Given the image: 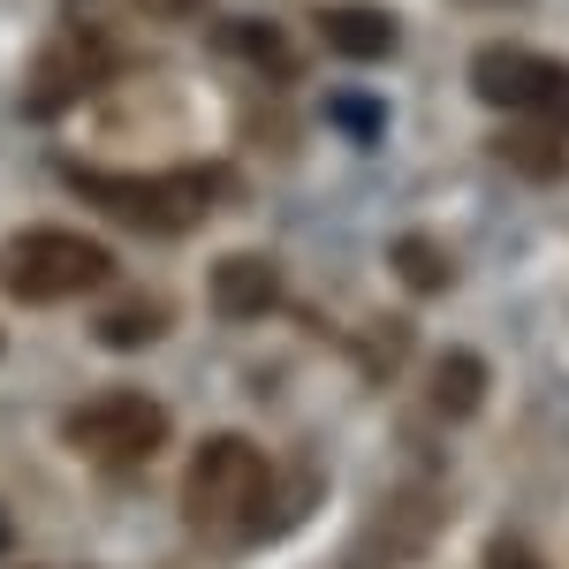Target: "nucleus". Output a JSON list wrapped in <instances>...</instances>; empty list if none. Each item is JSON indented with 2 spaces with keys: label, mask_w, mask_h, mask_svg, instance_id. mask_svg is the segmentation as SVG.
Masks as SVG:
<instances>
[{
  "label": "nucleus",
  "mask_w": 569,
  "mask_h": 569,
  "mask_svg": "<svg viewBox=\"0 0 569 569\" xmlns=\"http://www.w3.org/2000/svg\"><path fill=\"white\" fill-rule=\"evenodd\" d=\"M69 190L99 206L107 220H122L137 236H190L198 220L228 198L220 168H144V176H99L91 160H69Z\"/></svg>",
  "instance_id": "obj_1"
},
{
  "label": "nucleus",
  "mask_w": 569,
  "mask_h": 569,
  "mask_svg": "<svg viewBox=\"0 0 569 569\" xmlns=\"http://www.w3.org/2000/svg\"><path fill=\"white\" fill-rule=\"evenodd\" d=\"M182 517L190 531H259L273 517V463H266L259 440L243 433H213L198 440V456H190V471H182Z\"/></svg>",
  "instance_id": "obj_2"
},
{
  "label": "nucleus",
  "mask_w": 569,
  "mask_h": 569,
  "mask_svg": "<svg viewBox=\"0 0 569 569\" xmlns=\"http://www.w3.org/2000/svg\"><path fill=\"white\" fill-rule=\"evenodd\" d=\"M0 289L16 305H69L91 289H114V251L77 228H16L0 243Z\"/></svg>",
  "instance_id": "obj_3"
},
{
  "label": "nucleus",
  "mask_w": 569,
  "mask_h": 569,
  "mask_svg": "<svg viewBox=\"0 0 569 569\" xmlns=\"http://www.w3.org/2000/svg\"><path fill=\"white\" fill-rule=\"evenodd\" d=\"M61 440H69L77 456H91L99 471H130V463H144V456H160V440H168V410H160L144 388H114V395L77 402L69 426H61Z\"/></svg>",
  "instance_id": "obj_4"
},
{
  "label": "nucleus",
  "mask_w": 569,
  "mask_h": 569,
  "mask_svg": "<svg viewBox=\"0 0 569 569\" xmlns=\"http://www.w3.org/2000/svg\"><path fill=\"white\" fill-rule=\"evenodd\" d=\"M471 91L486 107L539 122V130H569V61H547L531 46H486L471 61Z\"/></svg>",
  "instance_id": "obj_5"
},
{
  "label": "nucleus",
  "mask_w": 569,
  "mask_h": 569,
  "mask_svg": "<svg viewBox=\"0 0 569 569\" xmlns=\"http://www.w3.org/2000/svg\"><path fill=\"white\" fill-rule=\"evenodd\" d=\"M206 289H213L220 319H266V311L281 305V266L266 259V251H228V259H213Z\"/></svg>",
  "instance_id": "obj_6"
},
{
  "label": "nucleus",
  "mask_w": 569,
  "mask_h": 569,
  "mask_svg": "<svg viewBox=\"0 0 569 569\" xmlns=\"http://www.w3.org/2000/svg\"><path fill=\"white\" fill-rule=\"evenodd\" d=\"M311 31L335 46V53H350V61L395 53V16L372 8V0H327V8H311Z\"/></svg>",
  "instance_id": "obj_7"
},
{
  "label": "nucleus",
  "mask_w": 569,
  "mask_h": 569,
  "mask_svg": "<svg viewBox=\"0 0 569 569\" xmlns=\"http://www.w3.org/2000/svg\"><path fill=\"white\" fill-rule=\"evenodd\" d=\"M426 395H433L440 418H471V410L486 402V357H479V350H440Z\"/></svg>",
  "instance_id": "obj_8"
},
{
  "label": "nucleus",
  "mask_w": 569,
  "mask_h": 569,
  "mask_svg": "<svg viewBox=\"0 0 569 569\" xmlns=\"http://www.w3.org/2000/svg\"><path fill=\"white\" fill-rule=\"evenodd\" d=\"M493 160H509L517 176L531 182H562L569 160H562V130H539V122H525V130H501L493 137Z\"/></svg>",
  "instance_id": "obj_9"
},
{
  "label": "nucleus",
  "mask_w": 569,
  "mask_h": 569,
  "mask_svg": "<svg viewBox=\"0 0 569 569\" xmlns=\"http://www.w3.org/2000/svg\"><path fill=\"white\" fill-rule=\"evenodd\" d=\"M220 53H228V61H251L273 84L297 77V53H289V39H281L273 23H228V31H220Z\"/></svg>",
  "instance_id": "obj_10"
},
{
  "label": "nucleus",
  "mask_w": 569,
  "mask_h": 569,
  "mask_svg": "<svg viewBox=\"0 0 569 569\" xmlns=\"http://www.w3.org/2000/svg\"><path fill=\"white\" fill-rule=\"evenodd\" d=\"M395 273H402L418 297H440V289L456 281L448 251H440V243H426V236H402V243H395Z\"/></svg>",
  "instance_id": "obj_11"
},
{
  "label": "nucleus",
  "mask_w": 569,
  "mask_h": 569,
  "mask_svg": "<svg viewBox=\"0 0 569 569\" xmlns=\"http://www.w3.org/2000/svg\"><path fill=\"white\" fill-rule=\"evenodd\" d=\"M130 8H137V16H152V23H190L206 0H130Z\"/></svg>",
  "instance_id": "obj_12"
},
{
  "label": "nucleus",
  "mask_w": 569,
  "mask_h": 569,
  "mask_svg": "<svg viewBox=\"0 0 569 569\" xmlns=\"http://www.w3.org/2000/svg\"><path fill=\"white\" fill-rule=\"evenodd\" d=\"M486 569H547V562H539V555H531L525 539H501V547H493V555H486Z\"/></svg>",
  "instance_id": "obj_13"
},
{
  "label": "nucleus",
  "mask_w": 569,
  "mask_h": 569,
  "mask_svg": "<svg viewBox=\"0 0 569 569\" xmlns=\"http://www.w3.org/2000/svg\"><path fill=\"white\" fill-rule=\"evenodd\" d=\"M0 539H8V525H0Z\"/></svg>",
  "instance_id": "obj_14"
}]
</instances>
